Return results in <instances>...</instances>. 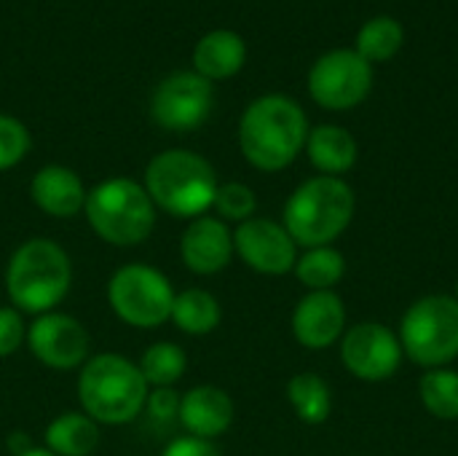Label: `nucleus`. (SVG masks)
<instances>
[{
	"label": "nucleus",
	"instance_id": "nucleus-1",
	"mask_svg": "<svg viewBox=\"0 0 458 456\" xmlns=\"http://www.w3.org/2000/svg\"><path fill=\"white\" fill-rule=\"evenodd\" d=\"M309 140V121L301 105L284 94L258 97L239 121V148L263 172H279L295 161Z\"/></svg>",
	"mask_w": 458,
	"mask_h": 456
},
{
	"label": "nucleus",
	"instance_id": "nucleus-2",
	"mask_svg": "<svg viewBox=\"0 0 458 456\" xmlns=\"http://www.w3.org/2000/svg\"><path fill=\"white\" fill-rule=\"evenodd\" d=\"M150 387L140 366L123 355L102 352L78 368V403L97 425L121 427L134 422L148 403Z\"/></svg>",
	"mask_w": 458,
	"mask_h": 456
},
{
	"label": "nucleus",
	"instance_id": "nucleus-3",
	"mask_svg": "<svg viewBox=\"0 0 458 456\" xmlns=\"http://www.w3.org/2000/svg\"><path fill=\"white\" fill-rule=\"evenodd\" d=\"M72 285V263L54 239L32 237L21 242L5 266V293L21 314L56 312Z\"/></svg>",
	"mask_w": 458,
	"mask_h": 456
},
{
	"label": "nucleus",
	"instance_id": "nucleus-4",
	"mask_svg": "<svg viewBox=\"0 0 458 456\" xmlns=\"http://www.w3.org/2000/svg\"><path fill=\"white\" fill-rule=\"evenodd\" d=\"M142 185L156 210L185 220L207 215L220 188L215 167L204 156L185 148H172L153 156L145 167Z\"/></svg>",
	"mask_w": 458,
	"mask_h": 456
},
{
	"label": "nucleus",
	"instance_id": "nucleus-5",
	"mask_svg": "<svg viewBox=\"0 0 458 456\" xmlns=\"http://www.w3.org/2000/svg\"><path fill=\"white\" fill-rule=\"evenodd\" d=\"M86 220L91 231L115 247H137L156 228V204L142 183L107 177L86 194Z\"/></svg>",
	"mask_w": 458,
	"mask_h": 456
},
{
	"label": "nucleus",
	"instance_id": "nucleus-6",
	"mask_svg": "<svg viewBox=\"0 0 458 456\" xmlns=\"http://www.w3.org/2000/svg\"><path fill=\"white\" fill-rule=\"evenodd\" d=\"M354 218V191L341 177L306 180L284 204V228L295 245L325 247L338 239Z\"/></svg>",
	"mask_w": 458,
	"mask_h": 456
},
{
	"label": "nucleus",
	"instance_id": "nucleus-7",
	"mask_svg": "<svg viewBox=\"0 0 458 456\" xmlns=\"http://www.w3.org/2000/svg\"><path fill=\"white\" fill-rule=\"evenodd\" d=\"M174 288L164 271L148 263H126L107 282L113 314L137 331H153L172 320Z\"/></svg>",
	"mask_w": 458,
	"mask_h": 456
},
{
	"label": "nucleus",
	"instance_id": "nucleus-8",
	"mask_svg": "<svg viewBox=\"0 0 458 456\" xmlns=\"http://www.w3.org/2000/svg\"><path fill=\"white\" fill-rule=\"evenodd\" d=\"M400 344L424 368H443L458 357V301L427 296L416 301L400 325Z\"/></svg>",
	"mask_w": 458,
	"mask_h": 456
},
{
	"label": "nucleus",
	"instance_id": "nucleus-9",
	"mask_svg": "<svg viewBox=\"0 0 458 456\" xmlns=\"http://www.w3.org/2000/svg\"><path fill=\"white\" fill-rule=\"evenodd\" d=\"M212 105V81L201 78L196 70H177L156 86L150 97V116L161 129L185 134L209 118Z\"/></svg>",
	"mask_w": 458,
	"mask_h": 456
},
{
	"label": "nucleus",
	"instance_id": "nucleus-10",
	"mask_svg": "<svg viewBox=\"0 0 458 456\" xmlns=\"http://www.w3.org/2000/svg\"><path fill=\"white\" fill-rule=\"evenodd\" d=\"M370 86V62L354 48H335L322 54L309 73V91L327 110H349L360 105Z\"/></svg>",
	"mask_w": 458,
	"mask_h": 456
},
{
	"label": "nucleus",
	"instance_id": "nucleus-11",
	"mask_svg": "<svg viewBox=\"0 0 458 456\" xmlns=\"http://www.w3.org/2000/svg\"><path fill=\"white\" fill-rule=\"evenodd\" d=\"M38 363H43L51 371H75L89 360L91 339L89 331L64 312H46L38 314L27 325V341H24Z\"/></svg>",
	"mask_w": 458,
	"mask_h": 456
},
{
	"label": "nucleus",
	"instance_id": "nucleus-12",
	"mask_svg": "<svg viewBox=\"0 0 458 456\" xmlns=\"http://www.w3.org/2000/svg\"><path fill=\"white\" fill-rule=\"evenodd\" d=\"M295 242L287 228L268 218H250L236 226L233 231V250L236 255L255 269L258 274H287L295 269L298 253Z\"/></svg>",
	"mask_w": 458,
	"mask_h": 456
},
{
	"label": "nucleus",
	"instance_id": "nucleus-13",
	"mask_svg": "<svg viewBox=\"0 0 458 456\" xmlns=\"http://www.w3.org/2000/svg\"><path fill=\"white\" fill-rule=\"evenodd\" d=\"M341 360L357 379L384 382L397 374L403 360V344L386 325L362 323L346 333Z\"/></svg>",
	"mask_w": 458,
	"mask_h": 456
},
{
	"label": "nucleus",
	"instance_id": "nucleus-14",
	"mask_svg": "<svg viewBox=\"0 0 458 456\" xmlns=\"http://www.w3.org/2000/svg\"><path fill=\"white\" fill-rule=\"evenodd\" d=\"M233 253V231L215 215L193 218L180 237V258L185 269L201 277L223 271Z\"/></svg>",
	"mask_w": 458,
	"mask_h": 456
},
{
	"label": "nucleus",
	"instance_id": "nucleus-15",
	"mask_svg": "<svg viewBox=\"0 0 458 456\" xmlns=\"http://www.w3.org/2000/svg\"><path fill=\"white\" fill-rule=\"evenodd\" d=\"M346 325L344 301L333 290H311L293 312V333L306 349H327Z\"/></svg>",
	"mask_w": 458,
	"mask_h": 456
},
{
	"label": "nucleus",
	"instance_id": "nucleus-16",
	"mask_svg": "<svg viewBox=\"0 0 458 456\" xmlns=\"http://www.w3.org/2000/svg\"><path fill=\"white\" fill-rule=\"evenodd\" d=\"M233 414L236 409L225 390L212 384H199L182 395L177 422L185 427L188 435L215 441L228 433V427L233 425Z\"/></svg>",
	"mask_w": 458,
	"mask_h": 456
},
{
	"label": "nucleus",
	"instance_id": "nucleus-17",
	"mask_svg": "<svg viewBox=\"0 0 458 456\" xmlns=\"http://www.w3.org/2000/svg\"><path fill=\"white\" fill-rule=\"evenodd\" d=\"M86 194L89 191H86L81 175L62 164L40 167L30 183V196H32L35 207L59 220L81 215L86 207Z\"/></svg>",
	"mask_w": 458,
	"mask_h": 456
},
{
	"label": "nucleus",
	"instance_id": "nucleus-18",
	"mask_svg": "<svg viewBox=\"0 0 458 456\" xmlns=\"http://www.w3.org/2000/svg\"><path fill=\"white\" fill-rule=\"evenodd\" d=\"M247 46L233 30H212L193 48V70L207 81H225L242 70Z\"/></svg>",
	"mask_w": 458,
	"mask_h": 456
},
{
	"label": "nucleus",
	"instance_id": "nucleus-19",
	"mask_svg": "<svg viewBox=\"0 0 458 456\" xmlns=\"http://www.w3.org/2000/svg\"><path fill=\"white\" fill-rule=\"evenodd\" d=\"M43 443L56 456H91L99 446V425L83 411H64L51 419Z\"/></svg>",
	"mask_w": 458,
	"mask_h": 456
},
{
	"label": "nucleus",
	"instance_id": "nucleus-20",
	"mask_svg": "<svg viewBox=\"0 0 458 456\" xmlns=\"http://www.w3.org/2000/svg\"><path fill=\"white\" fill-rule=\"evenodd\" d=\"M306 151H309L311 164L330 177L349 172L357 161L354 137L344 126H333V124H322L311 129L306 140Z\"/></svg>",
	"mask_w": 458,
	"mask_h": 456
},
{
	"label": "nucleus",
	"instance_id": "nucleus-21",
	"mask_svg": "<svg viewBox=\"0 0 458 456\" xmlns=\"http://www.w3.org/2000/svg\"><path fill=\"white\" fill-rule=\"evenodd\" d=\"M220 320H223L220 304L209 290L188 288L174 296L172 323L177 325V331L188 336H207L220 325Z\"/></svg>",
	"mask_w": 458,
	"mask_h": 456
},
{
	"label": "nucleus",
	"instance_id": "nucleus-22",
	"mask_svg": "<svg viewBox=\"0 0 458 456\" xmlns=\"http://www.w3.org/2000/svg\"><path fill=\"white\" fill-rule=\"evenodd\" d=\"M287 398L295 409V414L306 425H322L327 422L333 411V395L322 376L317 374H298L287 384Z\"/></svg>",
	"mask_w": 458,
	"mask_h": 456
},
{
	"label": "nucleus",
	"instance_id": "nucleus-23",
	"mask_svg": "<svg viewBox=\"0 0 458 456\" xmlns=\"http://www.w3.org/2000/svg\"><path fill=\"white\" fill-rule=\"evenodd\" d=\"M137 366H140V374L145 376L148 387H156V390L174 387L188 368V355L180 344L156 341L142 352Z\"/></svg>",
	"mask_w": 458,
	"mask_h": 456
},
{
	"label": "nucleus",
	"instance_id": "nucleus-24",
	"mask_svg": "<svg viewBox=\"0 0 458 456\" xmlns=\"http://www.w3.org/2000/svg\"><path fill=\"white\" fill-rule=\"evenodd\" d=\"M344 271H346V261L330 245L311 247L295 261L298 280L311 290H333L344 280Z\"/></svg>",
	"mask_w": 458,
	"mask_h": 456
},
{
	"label": "nucleus",
	"instance_id": "nucleus-25",
	"mask_svg": "<svg viewBox=\"0 0 458 456\" xmlns=\"http://www.w3.org/2000/svg\"><path fill=\"white\" fill-rule=\"evenodd\" d=\"M403 46V24L392 16L370 19L357 35V54L368 62H386Z\"/></svg>",
	"mask_w": 458,
	"mask_h": 456
},
{
	"label": "nucleus",
	"instance_id": "nucleus-26",
	"mask_svg": "<svg viewBox=\"0 0 458 456\" xmlns=\"http://www.w3.org/2000/svg\"><path fill=\"white\" fill-rule=\"evenodd\" d=\"M421 403L437 419H458V374L445 368H432L419 384Z\"/></svg>",
	"mask_w": 458,
	"mask_h": 456
},
{
	"label": "nucleus",
	"instance_id": "nucleus-27",
	"mask_svg": "<svg viewBox=\"0 0 458 456\" xmlns=\"http://www.w3.org/2000/svg\"><path fill=\"white\" fill-rule=\"evenodd\" d=\"M215 212L220 220L225 223H244L250 218H255L258 210V199L255 191L244 183H223L215 194Z\"/></svg>",
	"mask_w": 458,
	"mask_h": 456
},
{
	"label": "nucleus",
	"instance_id": "nucleus-28",
	"mask_svg": "<svg viewBox=\"0 0 458 456\" xmlns=\"http://www.w3.org/2000/svg\"><path fill=\"white\" fill-rule=\"evenodd\" d=\"M30 145L32 140L27 126L13 116L0 113V172L13 169L30 153Z\"/></svg>",
	"mask_w": 458,
	"mask_h": 456
},
{
	"label": "nucleus",
	"instance_id": "nucleus-29",
	"mask_svg": "<svg viewBox=\"0 0 458 456\" xmlns=\"http://www.w3.org/2000/svg\"><path fill=\"white\" fill-rule=\"evenodd\" d=\"M24 341H27L24 314L13 306H0V360L16 355Z\"/></svg>",
	"mask_w": 458,
	"mask_h": 456
},
{
	"label": "nucleus",
	"instance_id": "nucleus-30",
	"mask_svg": "<svg viewBox=\"0 0 458 456\" xmlns=\"http://www.w3.org/2000/svg\"><path fill=\"white\" fill-rule=\"evenodd\" d=\"M180 400L182 395H177L172 387H161V390H150L145 411L150 414V419H156L158 425L174 422L180 417Z\"/></svg>",
	"mask_w": 458,
	"mask_h": 456
},
{
	"label": "nucleus",
	"instance_id": "nucleus-31",
	"mask_svg": "<svg viewBox=\"0 0 458 456\" xmlns=\"http://www.w3.org/2000/svg\"><path fill=\"white\" fill-rule=\"evenodd\" d=\"M161 456H220V452L212 441L182 435V438H174Z\"/></svg>",
	"mask_w": 458,
	"mask_h": 456
},
{
	"label": "nucleus",
	"instance_id": "nucleus-32",
	"mask_svg": "<svg viewBox=\"0 0 458 456\" xmlns=\"http://www.w3.org/2000/svg\"><path fill=\"white\" fill-rule=\"evenodd\" d=\"M8 449H11V454L19 456V454H24V452H30V449H35V446H32V441H30L24 433H11V438H8Z\"/></svg>",
	"mask_w": 458,
	"mask_h": 456
},
{
	"label": "nucleus",
	"instance_id": "nucleus-33",
	"mask_svg": "<svg viewBox=\"0 0 458 456\" xmlns=\"http://www.w3.org/2000/svg\"><path fill=\"white\" fill-rule=\"evenodd\" d=\"M19 456H56V454H51L48 449H38V446H35V449H30V452H24V454H19Z\"/></svg>",
	"mask_w": 458,
	"mask_h": 456
},
{
	"label": "nucleus",
	"instance_id": "nucleus-34",
	"mask_svg": "<svg viewBox=\"0 0 458 456\" xmlns=\"http://www.w3.org/2000/svg\"><path fill=\"white\" fill-rule=\"evenodd\" d=\"M456 301H458V296H456Z\"/></svg>",
	"mask_w": 458,
	"mask_h": 456
}]
</instances>
